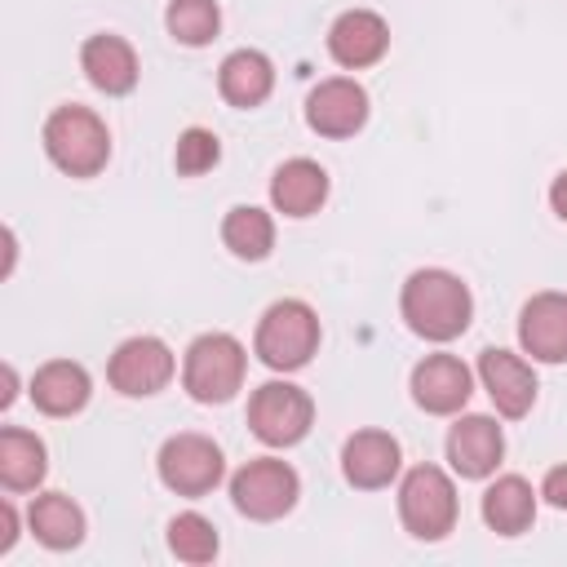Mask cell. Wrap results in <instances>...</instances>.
I'll return each mask as SVG.
<instances>
[{
  "label": "cell",
  "instance_id": "1",
  "mask_svg": "<svg viewBox=\"0 0 567 567\" xmlns=\"http://www.w3.org/2000/svg\"><path fill=\"white\" fill-rule=\"evenodd\" d=\"M399 310L408 319V328L425 341H452L470 328L474 319V297L470 288L452 275V270H416L408 275L403 284V297H399Z\"/></svg>",
  "mask_w": 567,
  "mask_h": 567
},
{
  "label": "cell",
  "instance_id": "2",
  "mask_svg": "<svg viewBox=\"0 0 567 567\" xmlns=\"http://www.w3.org/2000/svg\"><path fill=\"white\" fill-rule=\"evenodd\" d=\"M252 350L275 372L306 368L310 354L319 350V315L297 297H284V301L266 306V315L257 323V337H252Z\"/></svg>",
  "mask_w": 567,
  "mask_h": 567
},
{
  "label": "cell",
  "instance_id": "3",
  "mask_svg": "<svg viewBox=\"0 0 567 567\" xmlns=\"http://www.w3.org/2000/svg\"><path fill=\"white\" fill-rule=\"evenodd\" d=\"M44 151L71 177H93L111 159V133L89 106H58L44 120Z\"/></svg>",
  "mask_w": 567,
  "mask_h": 567
},
{
  "label": "cell",
  "instance_id": "4",
  "mask_svg": "<svg viewBox=\"0 0 567 567\" xmlns=\"http://www.w3.org/2000/svg\"><path fill=\"white\" fill-rule=\"evenodd\" d=\"M248 354L230 332H204L186 346L182 359V385L195 403H226L244 385Z\"/></svg>",
  "mask_w": 567,
  "mask_h": 567
},
{
  "label": "cell",
  "instance_id": "5",
  "mask_svg": "<svg viewBox=\"0 0 567 567\" xmlns=\"http://www.w3.org/2000/svg\"><path fill=\"white\" fill-rule=\"evenodd\" d=\"M399 518L416 540H443L456 527V487L439 465H416L399 483Z\"/></svg>",
  "mask_w": 567,
  "mask_h": 567
},
{
  "label": "cell",
  "instance_id": "6",
  "mask_svg": "<svg viewBox=\"0 0 567 567\" xmlns=\"http://www.w3.org/2000/svg\"><path fill=\"white\" fill-rule=\"evenodd\" d=\"M310 421H315V403L292 381H266L248 399V430L266 447H292V443H301L306 430H310Z\"/></svg>",
  "mask_w": 567,
  "mask_h": 567
},
{
  "label": "cell",
  "instance_id": "7",
  "mask_svg": "<svg viewBox=\"0 0 567 567\" xmlns=\"http://www.w3.org/2000/svg\"><path fill=\"white\" fill-rule=\"evenodd\" d=\"M297 492H301L297 470L288 461H275V456H257L244 470H235V478H230L235 509L248 514V518H257V523L284 518L297 505Z\"/></svg>",
  "mask_w": 567,
  "mask_h": 567
},
{
  "label": "cell",
  "instance_id": "8",
  "mask_svg": "<svg viewBox=\"0 0 567 567\" xmlns=\"http://www.w3.org/2000/svg\"><path fill=\"white\" fill-rule=\"evenodd\" d=\"M159 483L177 496H208L221 474H226V461H221V447L204 434H173L164 447H159Z\"/></svg>",
  "mask_w": 567,
  "mask_h": 567
},
{
  "label": "cell",
  "instance_id": "9",
  "mask_svg": "<svg viewBox=\"0 0 567 567\" xmlns=\"http://www.w3.org/2000/svg\"><path fill=\"white\" fill-rule=\"evenodd\" d=\"M173 368H177L173 350L159 337H128L115 346V354L106 363V381L128 399H146L173 381Z\"/></svg>",
  "mask_w": 567,
  "mask_h": 567
},
{
  "label": "cell",
  "instance_id": "10",
  "mask_svg": "<svg viewBox=\"0 0 567 567\" xmlns=\"http://www.w3.org/2000/svg\"><path fill=\"white\" fill-rule=\"evenodd\" d=\"M306 124L319 137H354L368 124V93H363V84H354L346 75H332V80L315 84L310 97H306Z\"/></svg>",
  "mask_w": 567,
  "mask_h": 567
},
{
  "label": "cell",
  "instance_id": "11",
  "mask_svg": "<svg viewBox=\"0 0 567 567\" xmlns=\"http://www.w3.org/2000/svg\"><path fill=\"white\" fill-rule=\"evenodd\" d=\"M478 381H483L487 399L496 403V412L509 416V421L527 416L532 403H536V372L514 350H496V346L483 350L478 354Z\"/></svg>",
  "mask_w": 567,
  "mask_h": 567
},
{
  "label": "cell",
  "instance_id": "12",
  "mask_svg": "<svg viewBox=\"0 0 567 567\" xmlns=\"http://www.w3.org/2000/svg\"><path fill=\"white\" fill-rule=\"evenodd\" d=\"M390 49V27L381 13L372 9H346L332 27H328V53L337 66L346 71H363L372 62H381Z\"/></svg>",
  "mask_w": 567,
  "mask_h": 567
},
{
  "label": "cell",
  "instance_id": "13",
  "mask_svg": "<svg viewBox=\"0 0 567 567\" xmlns=\"http://www.w3.org/2000/svg\"><path fill=\"white\" fill-rule=\"evenodd\" d=\"M470 390H474V377L456 354H425L412 368V399H416V408H425L434 416L461 412Z\"/></svg>",
  "mask_w": 567,
  "mask_h": 567
},
{
  "label": "cell",
  "instance_id": "14",
  "mask_svg": "<svg viewBox=\"0 0 567 567\" xmlns=\"http://www.w3.org/2000/svg\"><path fill=\"white\" fill-rule=\"evenodd\" d=\"M518 341L540 363H567V292H536L518 315Z\"/></svg>",
  "mask_w": 567,
  "mask_h": 567
},
{
  "label": "cell",
  "instance_id": "15",
  "mask_svg": "<svg viewBox=\"0 0 567 567\" xmlns=\"http://www.w3.org/2000/svg\"><path fill=\"white\" fill-rule=\"evenodd\" d=\"M505 456V434L492 416H461L447 430V461L461 478H487Z\"/></svg>",
  "mask_w": 567,
  "mask_h": 567
},
{
  "label": "cell",
  "instance_id": "16",
  "mask_svg": "<svg viewBox=\"0 0 567 567\" xmlns=\"http://www.w3.org/2000/svg\"><path fill=\"white\" fill-rule=\"evenodd\" d=\"M399 465H403V452H399V443H394L385 430H359V434H350L346 447H341V470H346V478H350L354 487H363V492L385 487V483L399 474Z\"/></svg>",
  "mask_w": 567,
  "mask_h": 567
},
{
  "label": "cell",
  "instance_id": "17",
  "mask_svg": "<svg viewBox=\"0 0 567 567\" xmlns=\"http://www.w3.org/2000/svg\"><path fill=\"white\" fill-rule=\"evenodd\" d=\"M80 66H84L89 84L102 89L106 97H120V93H128L137 84V53H133V44L124 35H111V31L84 40Z\"/></svg>",
  "mask_w": 567,
  "mask_h": 567
},
{
  "label": "cell",
  "instance_id": "18",
  "mask_svg": "<svg viewBox=\"0 0 567 567\" xmlns=\"http://www.w3.org/2000/svg\"><path fill=\"white\" fill-rule=\"evenodd\" d=\"M328 199V173L315 159H288L270 177V204L284 217H310Z\"/></svg>",
  "mask_w": 567,
  "mask_h": 567
},
{
  "label": "cell",
  "instance_id": "19",
  "mask_svg": "<svg viewBox=\"0 0 567 567\" xmlns=\"http://www.w3.org/2000/svg\"><path fill=\"white\" fill-rule=\"evenodd\" d=\"M93 394V381L80 363L71 359H53L31 377V399L44 416H75Z\"/></svg>",
  "mask_w": 567,
  "mask_h": 567
},
{
  "label": "cell",
  "instance_id": "20",
  "mask_svg": "<svg viewBox=\"0 0 567 567\" xmlns=\"http://www.w3.org/2000/svg\"><path fill=\"white\" fill-rule=\"evenodd\" d=\"M275 89V66L261 49H235L221 66H217V93L230 106H261Z\"/></svg>",
  "mask_w": 567,
  "mask_h": 567
},
{
  "label": "cell",
  "instance_id": "21",
  "mask_svg": "<svg viewBox=\"0 0 567 567\" xmlns=\"http://www.w3.org/2000/svg\"><path fill=\"white\" fill-rule=\"evenodd\" d=\"M536 518V492L527 478L518 474H501L487 492H483V523L496 536H523Z\"/></svg>",
  "mask_w": 567,
  "mask_h": 567
},
{
  "label": "cell",
  "instance_id": "22",
  "mask_svg": "<svg viewBox=\"0 0 567 567\" xmlns=\"http://www.w3.org/2000/svg\"><path fill=\"white\" fill-rule=\"evenodd\" d=\"M49 470V452L31 430L4 425L0 430V483L9 492H35Z\"/></svg>",
  "mask_w": 567,
  "mask_h": 567
},
{
  "label": "cell",
  "instance_id": "23",
  "mask_svg": "<svg viewBox=\"0 0 567 567\" xmlns=\"http://www.w3.org/2000/svg\"><path fill=\"white\" fill-rule=\"evenodd\" d=\"M27 523H31L35 540H40L44 549H75V545L84 540V514H80V505H75L71 496H62V492L35 496Z\"/></svg>",
  "mask_w": 567,
  "mask_h": 567
},
{
  "label": "cell",
  "instance_id": "24",
  "mask_svg": "<svg viewBox=\"0 0 567 567\" xmlns=\"http://www.w3.org/2000/svg\"><path fill=\"white\" fill-rule=\"evenodd\" d=\"M221 244L244 257V261H261L270 248H275V221L266 208H252V204H239L226 213L221 221Z\"/></svg>",
  "mask_w": 567,
  "mask_h": 567
},
{
  "label": "cell",
  "instance_id": "25",
  "mask_svg": "<svg viewBox=\"0 0 567 567\" xmlns=\"http://www.w3.org/2000/svg\"><path fill=\"white\" fill-rule=\"evenodd\" d=\"M164 27H168V35H173L177 44L204 49V44L217 40V31H221V9H217V0H168Z\"/></svg>",
  "mask_w": 567,
  "mask_h": 567
},
{
  "label": "cell",
  "instance_id": "26",
  "mask_svg": "<svg viewBox=\"0 0 567 567\" xmlns=\"http://www.w3.org/2000/svg\"><path fill=\"white\" fill-rule=\"evenodd\" d=\"M168 549H173L182 563H213V558H217V527H213L204 514L186 509V514H177V518L168 523Z\"/></svg>",
  "mask_w": 567,
  "mask_h": 567
},
{
  "label": "cell",
  "instance_id": "27",
  "mask_svg": "<svg viewBox=\"0 0 567 567\" xmlns=\"http://www.w3.org/2000/svg\"><path fill=\"white\" fill-rule=\"evenodd\" d=\"M217 159H221L217 133H208V128H186V133L177 137L173 164H177V173H182V177H199V173H208Z\"/></svg>",
  "mask_w": 567,
  "mask_h": 567
},
{
  "label": "cell",
  "instance_id": "28",
  "mask_svg": "<svg viewBox=\"0 0 567 567\" xmlns=\"http://www.w3.org/2000/svg\"><path fill=\"white\" fill-rule=\"evenodd\" d=\"M540 496L554 505V509H567V465H554L540 483Z\"/></svg>",
  "mask_w": 567,
  "mask_h": 567
},
{
  "label": "cell",
  "instance_id": "29",
  "mask_svg": "<svg viewBox=\"0 0 567 567\" xmlns=\"http://www.w3.org/2000/svg\"><path fill=\"white\" fill-rule=\"evenodd\" d=\"M18 540V509L13 501H0V554H9Z\"/></svg>",
  "mask_w": 567,
  "mask_h": 567
},
{
  "label": "cell",
  "instance_id": "30",
  "mask_svg": "<svg viewBox=\"0 0 567 567\" xmlns=\"http://www.w3.org/2000/svg\"><path fill=\"white\" fill-rule=\"evenodd\" d=\"M549 208L567 221V168H563V173L554 177V186H549Z\"/></svg>",
  "mask_w": 567,
  "mask_h": 567
},
{
  "label": "cell",
  "instance_id": "31",
  "mask_svg": "<svg viewBox=\"0 0 567 567\" xmlns=\"http://www.w3.org/2000/svg\"><path fill=\"white\" fill-rule=\"evenodd\" d=\"M4 390H0V408H9L13 399H18V372H13V363H4Z\"/></svg>",
  "mask_w": 567,
  "mask_h": 567
}]
</instances>
